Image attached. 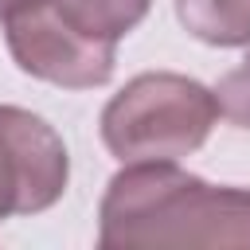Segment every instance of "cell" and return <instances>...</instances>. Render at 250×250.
Here are the masks:
<instances>
[{
    "label": "cell",
    "instance_id": "obj_1",
    "mask_svg": "<svg viewBox=\"0 0 250 250\" xmlns=\"http://www.w3.org/2000/svg\"><path fill=\"white\" fill-rule=\"evenodd\" d=\"M98 242L113 246H250V191L215 188L176 160L125 164L98 207Z\"/></svg>",
    "mask_w": 250,
    "mask_h": 250
},
{
    "label": "cell",
    "instance_id": "obj_2",
    "mask_svg": "<svg viewBox=\"0 0 250 250\" xmlns=\"http://www.w3.org/2000/svg\"><path fill=\"white\" fill-rule=\"evenodd\" d=\"M215 90L188 74L148 70L129 78L102 109V141L121 164L191 156L215 129Z\"/></svg>",
    "mask_w": 250,
    "mask_h": 250
},
{
    "label": "cell",
    "instance_id": "obj_3",
    "mask_svg": "<svg viewBox=\"0 0 250 250\" xmlns=\"http://www.w3.org/2000/svg\"><path fill=\"white\" fill-rule=\"evenodd\" d=\"M4 35H8V51L16 66L39 82L66 86V90H90V86H105L113 74L117 43L86 35L78 23L62 16L59 4L8 16Z\"/></svg>",
    "mask_w": 250,
    "mask_h": 250
},
{
    "label": "cell",
    "instance_id": "obj_4",
    "mask_svg": "<svg viewBox=\"0 0 250 250\" xmlns=\"http://www.w3.org/2000/svg\"><path fill=\"white\" fill-rule=\"evenodd\" d=\"M70 180L62 137L31 109L0 105V223L55 207Z\"/></svg>",
    "mask_w": 250,
    "mask_h": 250
},
{
    "label": "cell",
    "instance_id": "obj_5",
    "mask_svg": "<svg viewBox=\"0 0 250 250\" xmlns=\"http://www.w3.org/2000/svg\"><path fill=\"white\" fill-rule=\"evenodd\" d=\"M176 20L188 35L211 47L250 43V0H176Z\"/></svg>",
    "mask_w": 250,
    "mask_h": 250
},
{
    "label": "cell",
    "instance_id": "obj_6",
    "mask_svg": "<svg viewBox=\"0 0 250 250\" xmlns=\"http://www.w3.org/2000/svg\"><path fill=\"white\" fill-rule=\"evenodd\" d=\"M70 23H78L86 35L117 43L125 39L152 8V0H55Z\"/></svg>",
    "mask_w": 250,
    "mask_h": 250
},
{
    "label": "cell",
    "instance_id": "obj_7",
    "mask_svg": "<svg viewBox=\"0 0 250 250\" xmlns=\"http://www.w3.org/2000/svg\"><path fill=\"white\" fill-rule=\"evenodd\" d=\"M215 102H219V113L223 117H230L234 125L250 129V59H242L230 74L219 78Z\"/></svg>",
    "mask_w": 250,
    "mask_h": 250
},
{
    "label": "cell",
    "instance_id": "obj_8",
    "mask_svg": "<svg viewBox=\"0 0 250 250\" xmlns=\"http://www.w3.org/2000/svg\"><path fill=\"white\" fill-rule=\"evenodd\" d=\"M43 4H55V0H0V20L20 16V12H31V8H43Z\"/></svg>",
    "mask_w": 250,
    "mask_h": 250
}]
</instances>
